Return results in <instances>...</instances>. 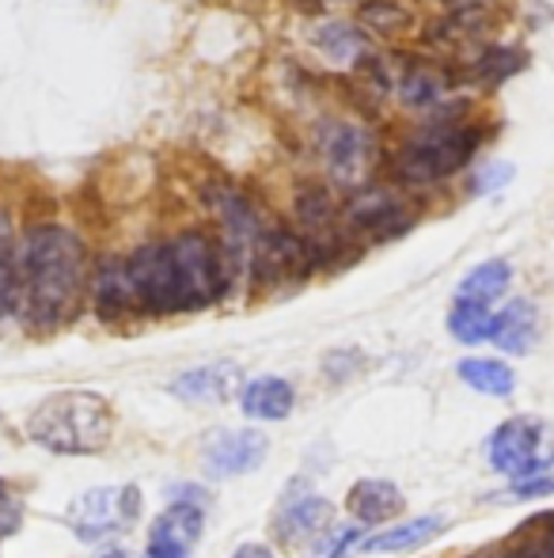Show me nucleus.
Returning a JSON list of instances; mask_svg holds the SVG:
<instances>
[{"label":"nucleus","mask_w":554,"mask_h":558,"mask_svg":"<svg viewBox=\"0 0 554 558\" xmlns=\"http://www.w3.org/2000/svg\"><path fill=\"white\" fill-rule=\"evenodd\" d=\"M20 316L30 331H58L73 324L88 296L91 263L84 240L65 225H30L20 235Z\"/></svg>","instance_id":"nucleus-1"},{"label":"nucleus","mask_w":554,"mask_h":558,"mask_svg":"<svg viewBox=\"0 0 554 558\" xmlns=\"http://www.w3.org/2000/svg\"><path fill=\"white\" fill-rule=\"evenodd\" d=\"M27 437L50 456H99L114 441V411L99 391H53L27 414Z\"/></svg>","instance_id":"nucleus-2"},{"label":"nucleus","mask_w":554,"mask_h":558,"mask_svg":"<svg viewBox=\"0 0 554 558\" xmlns=\"http://www.w3.org/2000/svg\"><path fill=\"white\" fill-rule=\"evenodd\" d=\"M482 145V130L479 125L459 122H433L410 137L407 145L395 156V179L407 186H433L452 179L459 168L471 163V156Z\"/></svg>","instance_id":"nucleus-3"},{"label":"nucleus","mask_w":554,"mask_h":558,"mask_svg":"<svg viewBox=\"0 0 554 558\" xmlns=\"http://www.w3.org/2000/svg\"><path fill=\"white\" fill-rule=\"evenodd\" d=\"M171 258H175L178 289H183V308L201 312L224 301L232 289V266L224 255L221 240H213L201 228H186V232L171 235Z\"/></svg>","instance_id":"nucleus-4"},{"label":"nucleus","mask_w":554,"mask_h":558,"mask_svg":"<svg viewBox=\"0 0 554 558\" xmlns=\"http://www.w3.org/2000/svg\"><path fill=\"white\" fill-rule=\"evenodd\" d=\"M140 509H145V498H140V486L126 483V486H91V490L76 494L65 509V529L73 532L81 544H107V539L122 536L140 521Z\"/></svg>","instance_id":"nucleus-5"},{"label":"nucleus","mask_w":554,"mask_h":558,"mask_svg":"<svg viewBox=\"0 0 554 558\" xmlns=\"http://www.w3.org/2000/svg\"><path fill=\"white\" fill-rule=\"evenodd\" d=\"M487 460L497 475L513 478H532L543 471H554V429L535 414H517V418H505L502 426L490 434L487 441Z\"/></svg>","instance_id":"nucleus-6"},{"label":"nucleus","mask_w":554,"mask_h":558,"mask_svg":"<svg viewBox=\"0 0 554 558\" xmlns=\"http://www.w3.org/2000/svg\"><path fill=\"white\" fill-rule=\"evenodd\" d=\"M206 486H171V501L148 524L145 558H190L206 532Z\"/></svg>","instance_id":"nucleus-7"},{"label":"nucleus","mask_w":554,"mask_h":558,"mask_svg":"<svg viewBox=\"0 0 554 558\" xmlns=\"http://www.w3.org/2000/svg\"><path fill=\"white\" fill-rule=\"evenodd\" d=\"M319 160L323 171L338 191L357 194L361 186H369L372 163H377V137L365 125L346 122V118H331L319 125Z\"/></svg>","instance_id":"nucleus-8"},{"label":"nucleus","mask_w":554,"mask_h":558,"mask_svg":"<svg viewBox=\"0 0 554 558\" xmlns=\"http://www.w3.org/2000/svg\"><path fill=\"white\" fill-rule=\"evenodd\" d=\"M140 316H183V289H178L175 258L168 240H148L126 255Z\"/></svg>","instance_id":"nucleus-9"},{"label":"nucleus","mask_w":554,"mask_h":558,"mask_svg":"<svg viewBox=\"0 0 554 558\" xmlns=\"http://www.w3.org/2000/svg\"><path fill=\"white\" fill-rule=\"evenodd\" d=\"M415 221H418L415 206L399 191H392V186H361L342 206V228H346L349 240L357 235V240L384 243L410 232Z\"/></svg>","instance_id":"nucleus-10"},{"label":"nucleus","mask_w":554,"mask_h":558,"mask_svg":"<svg viewBox=\"0 0 554 558\" xmlns=\"http://www.w3.org/2000/svg\"><path fill=\"white\" fill-rule=\"evenodd\" d=\"M270 529H274L281 547L316 544L319 536H327L334 529V506L327 498H319L304 478H293L285 486V494H281Z\"/></svg>","instance_id":"nucleus-11"},{"label":"nucleus","mask_w":554,"mask_h":558,"mask_svg":"<svg viewBox=\"0 0 554 558\" xmlns=\"http://www.w3.org/2000/svg\"><path fill=\"white\" fill-rule=\"evenodd\" d=\"M319 266L316 251L296 235V228L267 225L255 243L251 255V278L262 286H281V281H300Z\"/></svg>","instance_id":"nucleus-12"},{"label":"nucleus","mask_w":554,"mask_h":558,"mask_svg":"<svg viewBox=\"0 0 554 558\" xmlns=\"http://www.w3.org/2000/svg\"><path fill=\"white\" fill-rule=\"evenodd\" d=\"M270 441L259 429H213L201 441V471L213 483H229V478H244L267 463Z\"/></svg>","instance_id":"nucleus-13"},{"label":"nucleus","mask_w":554,"mask_h":558,"mask_svg":"<svg viewBox=\"0 0 554 558\" xmlns=\"http://www.w3.org/2000/svg\"><path fill=\"white\" fill-rule=\"evenodd\" d=\"M88 296L103 324H122L130 316H140L134 281H130V266L122 255H107L99 266H91Z\"/></svg>","instance_id":"nucleus-14"},{"label":"nucleus","mask_w":554,"mask_h":558,"mask_svg":"<svg viewBox=\"0 0 554 558\" xmlns=\"http://www.w3.org/2000/svg\"><path fill=\"white\" fill-rule=\"evenodd\" d=\"M239 388H244V380H239V368L232 361L186 368V373H178L168 384V391L178 403H194V407H221L229 399H239Z\"/></svg>","instance_id":"nucleus-15"},{"label":"nucleus","mask_w":554,"mask_h":558,"mask_svg":"<svg viewBox=\"0 0 554 558\" xmlns=\"http://www.w3.org/2000/svg\"><path fill=\"white\" fill-rule=\"evenodd\" d=\"M403 509H407V498L392 478H357L346 494V513L361 529H387L392 521H399Z\"/></svg>","instance_id":"nucleus-16"},{"label":"nucleus","mask_w":554,"mask_h":558,"mask_svg":"<svg viewBox=\"0 0 554 558\" xmlns=\"http://www.w3.org/2000/svg\"><path fill=\"white\" fill-rule=\"evenodd\" d=\"M236 403L251 422H285L296 407V388L285 376H251L239 388Z\"/></svg>","instance_id":"nucleus-17"},{"label":"nucleus","mask_w":554,"mask_h":558,"mask_svg":"<svg viewBox=\"0 0 554 558\" xmlns=\"http://www.w3.org/2000/svg\"><path fill=\"white\" fill-rule=\"evenodd\" d=\"M444 529H448V517H441V513L415 517V521L387 524V529L365 536L357 551H365V555H407V551H418V547H426L429 539H436Z\"/></svg>","instance_id":"nucleus-18"},{"label":"nucleus","mask_w":554,"mask_h":558,"mask_svg":"<svg viewBox=\"0 0 554 558\" xmlns=\"http://www.w3.org/2000/svg\"><path fill=\"white\" fill-rule=\"evenodd\" d=\"M535 338H540V312L532 301L517 296L505 308H494L490 319V342L502 353H532Z\"/></svg>","instance_id":"nucleus-19"},{"label":"nucleus","mask_w":554,"mask_h":558,"mask_svg":"<svg viewBox=\"0 0 554 558\" xmlns=\"http://www.w3.org/2000/svg\"><path fill=\"white\" fill-rule=\"evenodd\" d=\"M308 43L338 69H349V65H361V61H369V35H365L357 23L323 20V23H316V27L308 31Z\"/></svg>","instance_id":"nucleus-20"},{"label":"nucleus","mask_w":554,"mask_h":558,"mask_svg":"<svg viewBox=\"0 0 554 558\" xmlns=\"http://www.w3.org/2000/svg\"><path fill=\"white\" fill-rule=\"evenodd\" d=\"M395 96L407 111H421V114H436L444 104H448V76L436 65H407L399 76H395Z\"/></svg>","instance_id":"nucleus-21"},{"label":"nucleus","mask_w":554,"mask_h":558,"mask_svg":"<svg viewBox=\"0 0 554 558\" xmlns=\"http://www.w3.org/2000/svg\"><path fill=\"white\" fill-rule=\"evenodd\" d=\"M509 286H513V266L505 263V258H487V263H479L475 270H467V278L456 286L452 301L494 312V304L509 293Z\"/></svg>","instance_id":"nucleus-22"},{"label":"nucleus","mask_w":554,"mask_h":558,"mask_svg":"<svg viewBox=\"0 0 554 558\" xmlns=\"http://www.w3.org/2000/svg\"><path fill=\"white\" fill-rule=\"evenodd\" d=\"M456 376L471 391L490 396V399H505L517 391V373H513V365L502 357H464L456 365Z\"/></svg>","instance_id":"nucleus-23"},{"label":"nucleus","mask_w":554,"mask_h":558,"mask_svg":"<svg viewBox=\"0 0 554 558\" xmlns=\"http://www.w3.org/2000/svg\"><path fill=\"white\" fill-rule=\"evenodd\" d=\"M15 255H20V235H15L8 209L0 206V327H4V319H12L20 312V270H15Z\"/></svg>","instance_id":"nucleus-24"},{"label":"nucleus","mask_w":554,"mask_h":558,"mask_svg":"<svg viewBox=\"0 0 554 558\" xmlns=\"http://www.w3.org/2000/svg\"><path fill=\"white\" fill-rule=\"evenodd\" d=\"M528 65L525 50H513V46H482L471 61V81L482 88H502L505 81L520 73Z\"/></svg>","instance_id":"nucleus-25"},{"label":"nucleus","mask_w":554,"mask_h":558,"mask_svg":"<svg viewBox=\"0 0 554 558\" xmlns=\"http://www.w3.org/2000/svg\"><path fill=\"white\" fill-rule=\"evenodd\" d=\"M490 319H494V312H490V308H475V304L452 301V308H448V335L456 338L459 345L490 342Z\"/></svg>","instance_id":"nucleus-26"},{"label":"nucleus","mask_w":554,"mask_h":558,"mask_svg":"<svg viewBox=\"0 0 554 558\" xmlns=\"http://www.w3.org/2000/svg\"><path fill=\"white\" fill-rule=\"evenodd\" d=\"M410 23H415V15L399 0H372L361 12V31H372V35H384V38L407 35Z\"/></svg>","instance_id":"nucleus-27"},{"label":"nucleus","mask_w":554,"mask_h":558,"mask_svg":"<svg viewBox=\"0 0 554 558\" xmlns=\"http://www.w3.org/2000/svg\"><path fill=\"white\" fill-rule=\"evenodd\" d=\"M365 536H369V532H365L361 524H334L327 536H319L316 544H311L308 558H346L349 551L361 547Z\"/></svg>","instance_id":"nucleus-28"},{"label":"nucleus","mask_w":554,"mask_h":558,"mask_svg":"<svg viewBox=\"0 0 554 558\" xmlns=\"http://www.w3.org/2000/svg\"><path fill=\"white\" fill-rule=\"evenodd\" d=\"M509 183H513V163L494 160V163H487V168L475 171L471 191L475 194H494V191H502V186H509Z\"/></svg>","instance_id":"nucleus-29"},{"label":"nucleus","mask_w":554,"mask_h":558,"mask_svg":"<svg viewBox=\"0 0 554 558\" xmlns=\"http://www.w3.org/2000/svg\"><path fill=\"white\" fill-rule=\"evenodd\" d=\"M543 494H554V471H543V475H532V478H520V483L509 486L513 501H532V498H543Z\"/></svg>","instance_id":"nucleus-30"},{"label":"nucleus","mask_w":554,"mask_h":558,"mask_svg":"<svg viewBox=\"0 0 554 558\" xmlns=\"http://www.w3.org/2000/svg\"><path fill=\"white\" fill-rule=\"evenodd\" d=\"M20 521H23V509H20V501H15V494L8 490L4 483H0V539H4V536H12V532L20 529Z\"/></svg>","instance_id":"nucleus-31"},{"label":"nucleus","mask_w":554,"mask_h":558,"mask_svg":"<svg viewBox=\"0 0 554 558\" xmlns=\"http://www.w3.org/2000/svg\"><path fill=\"white\" fill-rule=\"evenodd\" d=\"M232 558H278V551L270 544H239Z\"/></svg>","instance_id":"nucleus-32"},{"label":"nucleus","mask_w":554,"mask_h":558,"mask_svg":"<svg viewBox=\"0 0 554 558\" xmlns=\"http://www.w3.org/2000/svg\"><path fill=\"white\" fill-rule=\"evenodd\" d=\"M444 4H452V12H464V8H482V0H444Z\"/></svg>","instance_id":"nucleus-33"},{"label":"nucleus","mask_w":554,"mask_h":558,"mask_svg":"<svg viewBox=\"0 0 554 558\" xmlns=\"http://www.w3.org/2000/svg\"><path fill=\"white\" fill-rule=\"evenodd\" d=\"M96 558H130L126 551H122V547H107L103 555H96Z\"/></svg>","instance_id":"nucleus-34"},{"label":"nucleus","mask_w":554,"mask_h":558,"mask_svg":"<svg viewBox=\"0 0 554 558\" xmlns=\"http://www.w3.org/2000/svg\"><path fill=\"white\" fill-rule=\"evenodd\" d=\"M0 422H4V411H0Z\"/></svg>","instance_id":"nucleus-35"},{"label":"nucleus","mask_w":554,"mask_h":558,"mask_svg":"<svg viewBox=\"0 0 554 558\" xmlns=\"http://www.w3.org/2000/svg\"><path fill=\"white\" fill-rule=\"evenodd\" d=\"M551 468H554V460H551Z\"/></svg>","instance_id":"nucleus-36"}]
</instances>
